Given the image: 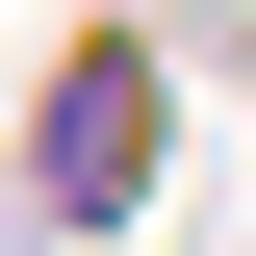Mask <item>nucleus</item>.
<instances>
[{
    "instance_id": "nucleus-1",
    "label": "nucleus",
    "mask_w": 256,
    "mask_h": 256,
    "mask_svg": "<svg viewBox=\"0 0 256 256\" xmlns=\"http://www.w3.org/2000/svg\"><path fill=\"white\" fill-rule=\"evenodd\" d=\"M52 180H77V205L154 180V77H128V52H77V77H52Z\"/></svg>"
}]
</instances>
